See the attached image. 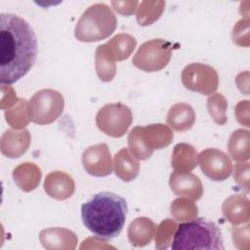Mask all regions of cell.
I'll list each match as a JSON object with an SVG mask.
<instances>
[{"label": "cell", "mask_w": 250, "mask_h": 250, "mask_svg": "<svg viewBox=\"0 0 250 250\" xmlns=\"http://www.w3.org/2000/svg\"><path fill=\"white\" fill-rule=\"evenodd\" d=\"M37 57V39L22 18L0 15V82L11 85L32 68Z\"/></svg>", "instance_id": "obj_1"}, {"label": "cell", "mask_w": 250, "mask_h": 250, "mask_svg": "<svg viewBox=\"0 0 250 250\" xmlns=\"http://www.w3.org/2000/svg\"><path fill=\"white\" fill-rule=\"evenodd\" d=\"M126 200L112 192L104 191L93 195L81 206L84 226L100 238L116 237L126 222Z\"/></svg>", "instance_id": "obj_2"}, {"label": "cell", "mask_w": 250, "mask_h": 250, "mask_svg": "<svg viewBox=\"0 0 250 250\" xmlns=\"http://www.w3.org/2000/svg\"><path fill=\"white\" fill-rule=\"evenodd\" d=\"M171 248L173 250H223L221 229L212 221L195 218L177 226Z\"/></svg>", "instance_id": "obj_3"}, {"label": "cell", "mask_w": 250, "mask_h": 250, "mask_svg": "<svg viewBox=\"0 0 250 250\" xmlns=\"http://www.w3.org/2000/svg\"><path fill=\"white\" fill-rule=\"evenodd\" d=\"M117 26L112 10L104 3H97L82 14L74 28L75 38L81 42H97L109 37Z\"/></svg>", "instance_id": "obj_4"}, {"label": "cell", "mask_w": 250, "mask_h": 250, "mask_svg": "<svg viewBox=\"0 0 250 250\" xmlns=\"http://www.w3.org/2000/svg\"><path fill=\"white\" fill-rule=\"evenodd\" d=\"M128 145L132 154L139 160H146L155 149L168 146L173 141V131L161 123L136 126L128 134Z\"/></svg>", "instance_id": "obj_5"}, {"label": "cell", "mask_w": 250, "mask_h": 250, "mask_svg": "<svg viewBox=\"0 0 250 250\" xmlns=\"http://www.w3.org/2000/svg\"><path fill=\"white\" fill-rule=\"evenodd\" d=\"M64 99L62 95L53 89L37 91L28 102L30 121L38 125H47L57 120L62 113Z\"/></svg>", "instance_id": "obj_6"}, {"label": "cell", "mask_w": 250, "mask_h": 250, "mask_svg": "<svg viewBox=\"0 0 250 250\" xmlns=\"http://www.w3.org/2000/svg\"><path fill=\"white\" fill-rule=\"evenodd\" d=\"M174 49V45L167 40L151 39L141 45L132 62L137 68L146 72L159 71L169 63Z\"/></svg>", "instance_id": "obj_7"}, {"label": "cell", "mask_w": 250, "mask_h": 250, "mask_svg": "<svg viewBox=\"0 0 250 250\" xmlns=\"http://www.w3.org/2000/svg\"><path fill=\"white\" fill-rule=\"evenodd\" d=\"M133 122L129 106L121 103L104 104L96 114V125L105 135L112 138L123 137Z\"/></svg>", "instance_id": "obj_8"}, {"label": "cell", "mask_w": 250, "mask_h": 250, "mask_svg": "<svg viewBox=\"0 0 250 250\" xmlns=\"http://www.w3.org/2000/svg\"><path fill=\"white\" fill-rule=\"evenodd\" d=\"M181 79L188 90L204 96L213 94L219 86V75L216 69L209 64L200 62L188 64L182 71Z\"/></svg>", "instance_id": "obj_9"}, {"label": "cell", "mask_w": 250, "mask_h": 250, "mask_svg": "<svg viewBox=\"0 0 250 250\" xmlns=\"http://www.w3.org/2000/svg\"><path fill=\"white\" fill-rule=\"evenodd\" d=\"M198 163L204 175L212 181H225L232 172L231 160L218 148L202 150L198 154Z\"/></svg>", "instance_id": "obj_10"}, {"label": "cell", "mask_w": 250, "mask_h": 250, "mask_svg": "<svg viewBox=\"0 0 250 250\" xmlns=\"http://www.w3.org/2000/svg\"><path fill=\"white\" fill-rule=\"evenodd\" d=\"M85 171L95 177H105L112 173V159L106 144H98L86 148L82 153Z\"/></svg>", "instance_id": "obj_11"}, {"label": "cell", "mask_w": 250, "mask_h": 250, "mask_svg": "<svg viewBox=\"0 0 250 250\" xmlns=\"http://www.w3.org/2000/svg\"><path fill=\"white\" fill-rule=\"evenodd\" d=\"M171 190L178 196L197 201L203 195V186L200 179L190 172L174 171L169 178Z\"/></svg>", "instance_id": "obj_12"}, {"label": "cell", "mask_w": 250, "mask_h": 250, "mask_svg": "<svg viewBox=\"0 0 250 250\" xmlns=\"http://www.w3.org/2000/svg\"><path fill=\"white\" fill-rule=\"evenodd\" d=\"M30 142L31 137L28 130L8 129L1 136V153L9 158H19L27 151Z\"/></svg>", "instance_id": "obj_13"}, {"label": "cell", "mask_w": 250, "mask_h": 250, "mask_svg": "<svg viewBox=\"0 0 250 250\" xmlns=\"http://www.w3.org/2000/svg\"><path fill=\"white\" fill-rule=\"evenodd\" d=\"M39 240L42 246L49 250H74L78 242L76 234L63 228L42 229L39 233Z\"/></svg>", "instance_id": "obj_14"}, {"label": "cell", "mask_w": 250, "mask_h": 250, "mask_svg": "<svg viewBox=\"0 0 250 250\" xmlns=\"http://www.w3.org/2000/svg\"><path fill=\"white\" fill-rule=\"evenodd\" d=\"M44 190L52 198L65 200L75 191V183L70 175L62 171H53L44 181Z\"/></svg>", "instance_id": "obj_15"}, {"label": "cell", "mask_w": 250, "mask_h": 250, "mask_svg": "<svg viewBox=\"0 0 250 250\" xmlns=\"http://www.w3.org/2000/svg\"><path fill=\"white\" fill-rule=\"evenodd\" d=\"M224 217L233 226L247 223L250 219L249 200L242 194H234L227 198L222 206Z\"/></svg>", "instance_id": "obj_16"}, {"label": "cell", "mask_w": 250, "mask_h": 250, "mask_svg": "<svg viewBox=\"0 0 250 250\" xmlns=\"http://www.w3.org/2000/svg\"><path fill=\"white\" fill-rule=\"evenodd\" d=\"M166 122L173 130L177 132H186L191 129L194 125V109L186 103L175 104L168 111Z\"/></svg>", "instance_id": "obj_17"}, {"label": "cell", "mask_w": 250, "mask_h": 250, "mask_svg": "<svg viewBox=\"0 0 250 250\" xmlns=\"http://www.w3.org/2000/svg\"><path fill=\"white\" fill-rule=\"evenodd\" d=\"M129 148H121L113 160L115 175L124 182H131L137 178L140 171V163Z\"/></svg>", "instance_id": "obj_18"}, {"label": "cell", "mask_w": 250, "mask_h": 250, "mask_svg": "<svg viewBox=\"0 0 250 250\" xmlns=\"http://www.w3.org/2000/svg\"><path fill=\"white\" fill-rule=\"evenodd\" d=\"M156 226L146 217H139L131 222L128 228V239L133 246L144 247L151 241Z\"/></svg>", "instance_id": "obj_19"}, {"label": "cell", "mask_w": 250, "mask_h": 250, "mask_svg": "<svg viewBox=\"0 0 250 250\" xmlns=\"http://www.w3.org/2000/svg\"><path fill=\"white\" fill-rule=\"evenodd\" d=\"M42 173L40 168L32 162H23L13 170V178L21 190L29 192L35 189L41 180Z\"/></svg>", "instance_id": "obj_20"}, {"label": "cell", "mask_w": 250, "mask_h": 250, "mask_svg": "<svg viewBox=\"0 0 250 250\" xmlns=\"http://www.w3.org/2000/svg\"><path fill=\"white\" fill-rule=\"evenodd\" d=\"M198 164V154L196 149L189 144L181 143L174 146L171 166L178 172H190Z\"/></svg>", "instance_id": "obj_21"}, {"label": "cell", "mask_w": 250, "mask_h": 250, "mask_svg": "<svg viewBox=\"0 0 250 250\" xmlns=\"http://www.w3.org/2000/svg\"><path fill=\"white\" fill-rule=\"evenodd\" d=\"M95 66L96 72L102 81L109 82L114 78L116 64L106 44L98 46L95 54Z\"/></svg>", "instance_id": "obj_22"}, {"label": "cell", "mask_w": 250, "mask_h": 250, "mask_svg": "<svg viewBox=\"0 0 250 250\" xmlns=\"http://www.w3.org/2000/svg\"><path fill=\"white\" fill-rule=\"evenodd\" d=\"M105 44L114 61L121 62L127 60L133 53L137 46V40L130 34L119 33L113 36Z\"/></svg>", "instance_id": "obj_23"}, {"label": "cell", "mask_w": 250, "mask_h": 250, "mask_svg": "<svg viewBox=\"0 0 250 250\" xmlns=\"http://www.w3.org/2000/svg\"><path fill=\"white\" fill-rule=\"evenodd\" d=\"M228 150L233 160L247 161L250 156L249 131L244 129L235 130L229 139Z\"/></svg>", "instance_id": "obj_24"}, {"label": "cell", "mask_w": 250, "mask_h": 250, "mask_svg": "<svg viewBox=\"0 0 250 250\" xmlns=\"http://www.w3.org/2000/svg\"><path fill=\"white\" fill-rule=\"evenodd\" d=\"M165 7L164 1H142L137 8V21L142 26H146L156 21L162 15Z\"/></svg>", "instance_id": "obj_25"}, {"label": "cell", "mask_w": 250, "mask_h": 250, "mask_svg": "<svg viewBox=\"0 0 250 250\" xmlns=\"http://www.w3.org/2000/svg\"><path fill=\"white\" fill-rule=\"evenodd\" d=\"M6 121L15 129H24L28 125L30 118L28 113V102L24 99H19L13 108L5 111Z\"/></svg>", "instance_id": "obj_26"}, {"label": "cell", "mask_w": 250, "mask_h": 250, "mask_svg": "<svg viewBox=\"0 0 250 250\" xmlns=\"http://www.w3.org/2000/svg\"><path fill=\"white\" fill-rule=\"evenodd\" d=\"M170 211L172 217L180 222L191 221L198 215L197 206L195 203L189 200V198L187 197H180L175 199L171 203Z\"/></svg>", "instance_id": "obj_27"}, {"label": "cell", "mask_w": 250, "mask_h": 250, "mask_svg": "<svg viewBox=\"0 0 250 250\" xmlns=\"http://www.w3.org/2000/svg\"><path fill=\"white\" fill-rule=\"evenodd\" d=\"M227 108L228 102L223 94L215 93L209 96L207 100V109L216 124L225 125L227 123Z\"/></svg>", "instance_id": "obj_28"}, {"label": "cell", "mask_w": 250, "mask_h": 250, "mask_svg": "<svg viewBox=\"0 0 250 250\" xmlns=\"http://www.w3.org/2000/svg\"><path fill=\"white\" fill-rule=\"evenodd\" d=\"M176 229V222L170 219L162 221L155 229V248L159 250L167 249L172 242Z\"/></svg>", "instance_id": "obj_29"}, {"label": "cell", "mask_w": 250, "mask_h": 250, "mask_svg": "<svg viewBox=\"0 0 250 250\" xmlns=\"http://www.w3.org/2000/svg\"><path fill=\"white\" fill-rule=\"evenodd\" d=\"M233 180L244 188L247 191L249 190V163H236L233 168Z\"/></svg>", "instance_id": "obj_30"}, {"label": "cell", "mask_w": 250, "mask_h": 250, "mask_svg": "<svg viewBox=\"0 0 250 250\" xmlns=\"http://www.w3.org/2000/svg\"><path fill=\"white\" fill-rule=\"evenodd\" d=\"M138 5V1H111L113 10L123 16H130L134 14Z\"/></svg>", "instance_id": "obj_31"}, {"label": "cell", "mask_w": 250, "mask_h": 250, "mask_svg": "<svg viewBox=\"0 0 250 250\" xmlns=\"http://www.w3.org/2000/svg\"><path fill=\"white\" fill-rule=\"evenodd\" d=\"M248 101H241L236 104L235 107V116L237 121L240 124L245 125L246 127H249L248 122Z\"/></svg>", "instance_id": "obj_32"}, {"label": "cell", "mask_w": 250, "mask_h": 250, "mask_svg": "<svg viewBox=\"0 0 250 250\" xmlns=\"http://www.w3.org/2000/svg\"><path fill=\"white\" fill-rule=\"evenodd\" d=\"M7 87V92L8 95H6L5 91L2 90V102H1V108L2 109H10V107L14 104H16L19 101V99L16 96V93L14 91L13 88H11L10 86H6Z\"/></svg>", "instance_id": "obj_33"}]
</instances>
